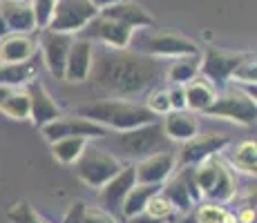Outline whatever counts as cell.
<instances>
[{
	"mask_svg": "<svg viewBox=\"0 0 257 223\" xmlns=\"http://www.w3.org/2000/svg\"><path fill=\"white\" fill-rule=\"evenodd\" d=\"M161 76V67L155 58L139 52L105 47L94 52L90 69L92 83L112 98H135L148 92Z\"/></svg>",
	"mask_w": 257,
	"mask_h": 223,
	"instance_id": "cell-1",
	"label": "cell"
},
{
	"mask_svg": "<svg viewBox=\"0 0 257 223\" xmlns=\"http://www.w3.org/2000/svg\"><path fill=\"white\" fill-rule=\"evenodd\" d=\"M78 116H85L94 123L105 125L107 130L116 132L132 130V127L157 121V114H152L146 105L130 101V98H110V101L83 105L78 107Z\"/></svg>",
	"mask_w": 257,
	"mask_h": 223,
	"instance_id": "cell-2",
	"label": "cell"
},
{
	"mask_svg": "<svg viewBox=\"0 0 257 223\" xmlns=\"http://www.w3.org/2000/svg\"><path fill=\"white\" fill-rule=\"evenodd\" d=\"M139 36L132 34L135 41V52L146 54L150 58H179V56H199V45H195L190 38L172 32H150L148 29H137Z\"/></svg>",
	"mask_w": 257,
	"mask_h": 223,
	"instance_id": "cell-3",
	"label": "cell"
},
{
	"mask_svg": "<svg viewBox=\"0 0 257 223\" xmlns=\"http://www.w3.org/2000/svg\"><path fill=\"white\" fill-rule=\"evenodd\" d=\"M168 141L170 138L166 136L164 125L159 121L146 123V125L132 127V130H123L121 136H118V147L123 150V154L130 158H141L157 154V152L168 150Z\"/></svg>",
	"mask_w": 257,
	"mask_h": 223,
	"instance_id": "cell-4",
	"label": "cell"
},
{
	"mask_svg": "<svg viewBox=\"0 0 257 223\" xmlns=\"http://www.w3.org/2000/svg\"><path fill=\"white\" fill-rule=\"evenodd\" d=\"M121 167L123 165L118 163L116 156L107 154L101 147H94V145H85V150L81 152V156L74 163L76 176L81 178L87 187H94V190H98L103 183L110 181Z\"/></svg>",
	"mask_w": 257,
	"mask_h": 223,
	"instance_id": "cell-5",
	"label": "cell"
},
{
	"mask_svg": "<svg viewBox=\"0 0 257 223\" xmlns=\"http://www.w3.org/2000/svg\"><path fill=\"white\" fill-rule=\"evenodd\" d=\"M206 114L208 116L228 118V121H235L239 125H253L257 116L255 96H250L248 92H239L235 87H228L224 94H217V98L206 110Z\"/></svg>",
	"mask_w": 257,
	"mask_h": 223,
	"instance_id": "cell-6",
	"label": "cell"
},
{
	"mask_svg": "<svg viewBox=\"0 0 257 223\" xmlns=\"http://www.w3.org/2000/svg\"><path fill=\"white\" fill-rule=\"evenodd\" d=\"M98 14V7L92 0H56L54 14L47 23V29L65 34H78Z\"/></svg>",
	"mask_w": 257,
	"mask_h": 223,
	"instance_id": "cell-7",
	"label": "cell"
},
{
	"mask_svg": "<svg viewBox=\"0 0 257 223\" xmlns=\"http://www.w3.org/2000/svg\"><path fill=\"white\" fill-rule=\"evenodd\" d=\"M78 34H81L83 38H90V41L103 43L105 47L127 49L132 45V34H135V29L98 12L96 16H94Z\"/></svg>",
	"mask_w": 257,
	"mask_h": 223,
	"instance_id": "cell-8",
	"label": "cell"
},
{
	"mask_svg": "<svg viewBox=\"0 0 257 223\" xmlns=\"http://www.w3.org/2000/svg\"><path fill=\"white\" fill-rule=\"evenodd\" d=\"M172 174H175V172H172ZM161 192L170 199L175 210L181 212V214H188V212L192 210V205H197V203L201 201V196H204L195 181V174H192V165H184L179 174L168 178L166 187L161 185Z\"/></svg>",
	"mask_w": 257,
	"mask_h": 223,
	"instance_id": "cell-9",
	"label": "cell"
},
{
	"mask_svg": "<svg viewBox=\"0 0 257 223\" xmlns=\"http://www.w3.org/2000/svg\"><path fill=\"white\" fill-rule=\"evenodd\" d=\"M74 41V34H65V32H54V29L43 27L38 43H41V52H43V61L56 81H63V74H65V61L67 54H70Z\"/></svg>",
	"mask_w": 257,
	"mask_h": 223,
	"instance_id": "cell-10",
	"label": "cell"
},
{
	"mask_svg": "<svg viewBox=\"0 0 257 223\" xmlns=\"http://www.w3.org/2000/svg\"><path fill=\"white\" fill-rule=\"evenodd\" d=\"M49 143L63 136H83V138H103L107 136V127L101 123H94L85 116H58L41 127Z\"/></svg>",
	"mask_w": 257,
	"mask_h": 223,
	"instance_id": "cell-11",
	"label": "cell"
},
{
	"mask_svg": "<svg viewBox=\"0 0 257 223\" xmlns=\"http://www.w3.org/2000/svg\"><path fill=\"white\" fill-rule=\"evenodd\" d=\"M253 58L250 54H233V52H219V49H208L204 58L199 61V72L204 78H208L212 85H226L233 76V72L244 61Z\"/></svg>",
	"mask_w": 257,
	"mask_h": 223,
	"instance_id": "cell-12",
	"label": "cell"
},
{
	"mask_svg": "<svg viewBox=\"0 0 257 223\" xmlns=\"http://www.w3.org/2000/svg\"><path fill=\"white\" fill-rule=\"evenodd\" d=\"M228 145H230V138L224 136V134H215V132L195 134L192 138L184 141V147H181V154L177 156V163H179L181 167L197 165V163L204 161V158L224 152Z\"/></svg>",
	"mask_w": 257,
	"mask_h": 223,
	"instance_id": "cell-13",
	"label": "cell"
},
{
	"mask_svg": "<svg viewBox=\"0 0 257 223\" xmlns=\"http://www.w3.org/2000/svg\"><path fill=\"white\" fill-rule=\"evenodd\" d=\"M177 167V154L170 150L157 152L150 154L141 161H137L135 165V174L137 183H152V185H164L168 178L172 176Z\"/></svg>",
	"mask_w": 257,
	"mask_h": 223,
	"instance_id": "cell-14",
	"label": "cell"
},
{
	"mask_svg": "<svg viewBox=\"0 0 257 223\" xmlns=\"http://www.w3.org/2000/svg\"><path fill=\"white\" fill-rule=\"evenodd\" d=\"M25 92L29 96V121L36 127L47 125L49 121L61 116L56 101L49 96V92L38 78H32L29 83H25Z\"/></svg>",
	"mask_w": 257,
	"mask_h": 223,
	"instance_id": "cell-15",
	"label": "cell"
},
{
	"mask_svg": "<svg viewBox=\"0 0 257 223\" xmlns=\"http://www.w3.org/2000/svg\"><path fill=\"white\" fill-rule=\"evenodd\" d=\"M137 183V174H135V165L121 167L114 176L107 183H103L98 187V203H101L103 210L107 212H118L121 210V203L125 199V194L130 192V187Z\"/></svg>",
	"mask_w": 257,
	"mask_h": 223,
	"instance_id": "cell-16",
	"label": "cell"
},
{
	"mask_svg": "<svg viewBox=\"0 0 257 223\" xmlns=\"http://www.w3.org/2000/svg\"><path fill=\"white\" fill-rule=\"evenodd\" d=\"M94 63V41L90 38H74L70 54L65 61V74L63 81L67 83H83L90 76V69Z\"/></svg>",
	"mask_w": 257,
	"mask_h": 223,
	"instance_id": "cell-17",
	"label": "cell"
},
{
	"mask_svg": "<svg viewBox=\"0 0 257 223\" xmlns=\"http://www.w3.org/2000/svg\"><path fill=\"white\" fill-rule=\"evenodd\" d=\"M0 14H3L9 32L34 34L38 29L29 0H0Z\"/></svg>",
	"mask_w": 257,
	"mask_h": 223,
	"instance_id": "cell-18",
	"label": "cell"
},
{
	"mask_svg": "<svg viewBox=\"0 0 257 223\" xmlns=\"http://www.w3.org/2000/svg\"><path fill=\"white\" fill-rule=\"evenodd\" d=\"M36 45L32 34L9 32L0 36V63H25L36 56Z\"/></svg>",
	"mask_w": 257,
	"mask_h": 223,
	"instance_id": "cell-19",
	"label": "cell"
},
{
	"mask_svg": "<svg viewBox=\"0 0 257 223\" xmlns=\"http://www.w3.org/2000/svg\"><path fill=\"white\" fill-rule=\"evenodd\" d=\"M98 12L110 16V18H114L118 23L127 25V27H132L135 32L137 29H148L155 25V18H152L139 3H135V0H123V3L103 7V9H98Z\"/></svg>",
	"mask_w": 257,
	"mask_h": 223,
	"instance_id": "cell-20",
	"label": "cell"
},
{
	"mask_svg": "<svg viewBox=\"0 0 257 223\" xmlns=\"http://www.w3.org/2000/svg\"><path fill=\"white\" fill-rule=\"evenodd\" d=\"M164 132L170 141L184 143L188 138H192L195 134H199V121L195 118V114L186 110H170L164 114Z\"/></svg>",
	"mask_w": 257,
	"mask_h": 223,
	"instance_id": "cell-21",
	"label": "cell"
},
{
	"mask_svg": "<svg viewBox=\"0 0 257 223\" xmlns=\"http://www.w3.org/2000/svg\"><path fill=\"white\" fill-rule=\"evenodd\" d=\"M184 89H186V110L192 112H206L217 98V87L208 78L199 76V74L192 81H188Z\"/></svg>",
	"mask_w": 257,
	"mask_h": 223,
	"instance_id": "cell-22",
	"label": "cell"
},
{
	"mask_svg": "<svg viewBox=\"0 0 257 223\" xmlns=\"http://www.w3.org/2000/svg\"><path fill=\"white\" fill-rule=\"evenodd\" d=\"M0 112L7 114L14 121H27L29 118V96L23 87L0 85Z\"/></svg>",
	"mask_w": 257,
	"mask_h": 223,
	"instance_id": "cell-23",
	"label": "cell"
},
{
	"mask_svg": "<svg viewBox=\"0 0 257 223\" xmlns=\"http://www.w3.org/2000/svg\"><path fill=\"white\" fill-rule=\"evenodd\" d=\"M161 185H152V183H135V185L130 187V192L125 194V199L121 203V214L125 216H135L139 214V212L146 210V203L150 201V196L155 194V192H159Z\"/></svg>",
	"mask_w": 257,
	"mask_h": 223,
	"instance_id": "cell-24",
	"label": "cell"
},
{
	"mask_svg": "<svg viewBox=\"0 0 257 223\" xmlns=\"http://www.w3.org/2000/svg\"><path fill=\"white\" fill-rule=\"evenodd\" d=\"M235 174H233V167L228 163L219 161V170H217V178L212 183L210 192L206 196H210L215 203H228L235 199Z\"/></svg>",
	"mask_w": 257,
	"mask_h": 223,
	"instance_id": "cell-25",
	"label": "cell"
},
{
	"mask_svg": "<svg viewBox=\"0 0 257 223\" xmlns=\"http://www.w3.org/2000/svg\"><path fill=\"white\" fill-rule=\"evenodd\" d=\"M85 145H87V138L83 136H63L52 141V154L63 165H74L76 158L81 156V152L85 150Z\"/></svg>",
	"mask_w": 257,
	"mask_h": 223,
	"instance_id": "cell-26",
	"label": "cell"
},
{
	"mask_svg": "<svg viewBox=\"0 0 257 223\" xmlns=\"http://www.w3.org/2000/svg\"><path fill=\"white\" fill-rule=\"evenodd\" d=\"M36 78V65L32 61L25 63H0V85H16L23 87Z\"/></svg>",
	"mask_w": 257,
	"mask_h": 223,
	"instance_id": "cell-27",
	"label": "cell"
},
{
	"mask_svg": "<svg viewBox=\"0 0 257 223\" xmlns=\"http://www.w3.org/2000/svg\"><path fill=\"white\" fill-rule=\"evenodd\" d=\"M197 74H199V56H179L168 69V83L170 85H186Z\"/></svg>",
	"mask_w": 257,
	"mask_h": 223,
	"instance_id": "cell-28",
	"label": "cell"
},
{
	"mask_svg": "<svg viewBox=\"0 0 257 223\" xmlns=\"http://www.w3.org/2000/svg\"><path fill=\"white\" fill-rule=\"evenodd\" d=\"M230 167L244 172V174L255 176V167H257V145H255V141H244L235 147L233 154H230Z\"/></svg>",
	"mask_w": 257,
	"mask_h": 223,
	"instance_id": "cell-29",
	"label": "cell"
},
{
	"mask_svg": "<svg viewBox=\"0 0 257 223\" xmlns=\"http://www.w3.org/2000/svg\"><path fill=\"white\" fill-rule=\"evenodd\" d=\"M197 223H237V216L228 207H224V203H204L197 207L195 212Z\"/></svg>",
	"mask_w": 257,
	"mask_h": 223,
	"instance_id": "cell-30",
	"label": "cell"
},
{
	"mask_svg": "<svg viewBox=\"0 0 257 223\" xmlns=\"http://www.w3.org/2000/svg\"><path fill=\"white\" fill-rule=\"evenodd\" d=\"M146 214H150V216H155V219H161V221H168L172 214H175V205L170 203V199L164 194V192H155V194L150 196V201L146 203Z\"/></svg>",
	"mask_w": 257,
	"mask_h": 223,
	"instance_id": "cell-31",
	"label": "cell"
},
{
	"mask_svg": "<svg viewBox=\"0 0 257 223\" xmlns=\"http://www.w3.org/2000/svg\"><path fill=\"white\" fill-rule=\"evenodd\" d=\"M7 216L12 223H47L27 201H21V203H16V205H12Z\"/></svg>",
	"mask_w": 257,
	"mask_h": 223,
	"instance_id": "cell-32",
	"label": "cell"
},
{
	"mask_svg": "<svg viewBox=\"0 0 257 223\" xmlns=\"http://www.w3.org/2000/svg\"><path fill=\"white\" fill-rule=\"evenodd\" d=\"M146 107L152 114H157V116H164V114L170 112L172 107H170V98H168V89L161 87V89H157V92H152L150 96H148Z\"/></svg>",
	"mask_w": 257,
	"mask_h": 223,
	"instance_id": "cell-33",
	"label": "cell"
},
{
	"mask_svg": "<svg viewBox=\"0 0 257 223\" xmlns=\"http://www.w3.org/2000/svg\"><path fill=\"white\" fill-rule=\"evenodd\" d=\"M34 9V16H36V27L43 29L47 27L49 18L54 14V7H56V0H29Z\"/></svg>",
	"mask_w": 257,
	"mask_h": 223,
	"instance_id": "cell-34",
	"label": "cell"
},
{
	"mask_svg": "<svg viewBox=\"0 0 257 223\" xmlns=\"http://www.w3.org/2000/svg\"><path fill=\"white\" fill-rule=\"evenodd\" d=\"M83 223H118L116 216L112 212L103 210V207H85V216H83Z\"/></svg>",
	"mask_w": 257,
	"mask_h": 223,
	"instance_id": "cell-35",
	"label": "cell"
},
{
	"mask_svg": "<svg viewBox=\"0 0 257 223\" xmlns=\"http://www.w3.org/2000/svg\"><path fill=\"white\" fill-rule=\"evenodd\" d=\"M168 98H170L172 110H186V89H184V85H170L168 87Z\"/></svg>",
	"mask_w": 257,
	"mask_h": 223,
	"instance_id": "cell-36",
	"label": "cell"
},
{
	"mask_svg": "<svg viewBox=\"0 0 257 223\" xmlns=\"http://www.w3.org/2000/svg\"><path fill=\"white\" fill-rule=\"evenodd\" d=\"M85 203L83 201H74L70 205V210H67L65 219H63V223H83V216H85Z\"/></svg>",
	"mask_w": 257,
	"mask_h": 223,
	"instance_id": "cell-37",
	"label": "cell"
},
{
	"mask_svg": "<svg viewBox=\"0 0 257 223\" xmlns=\"http://www.w3.org/2000/svg\"><path fill=\"white\" fill-rule=\"evenodd\" d=\"M235 216H237V223H255V205L246 203L239 210V214H235Z\"/></svg>",
	"mask_w": 257,
	"mask_h": 223,
	"instance_id": "cell-38",
	"label": "cell"
},
{
	"mask_svg": "<svg viewBox=\"0 0 257 223\" xmlns=\"http://www.w3.org/2000/svg\"><path fill=\"white\" fill-rule=\"evenodd\" d=\"M127 223H166V221L155 219V216L146 214V212H139V214H135V216H127Z\"/></svg>",
	"mask_w": 257,
	"mask_h": 223,
	"instance_id": "cell-39",
	"label": "cell"
},
{
	"mask_svg": "<svg viewBox=\"0 0 257 223\" xmlns=\"http://www.w3.org/2000/svg\"><path fill=\"white\" fill-rule=\"evenodd\" d=\"M94 5H96L98 9H103V7H110V5H116V3H123V0H92Z\"/></svg>",
	"mask_w": 257,
	"mask_h": 223,
	"instance_id": "cell-40",
	"label": "cell"
},
{
	"mask_svg": "<svg viewBox=\"0 0 257 223\" xmlns=\"http://www.w3.org/2000/svg\"><path fill=\"white\" fill-rule=\"evenodd\" d=\"M5 34H9V29H7V23H5L3 14H0V36H5Z\"/></svg>",
	"mask_w": 257,
	"mask_h": 223,
	"instance_id": "cell-41",
	"label": "cell"
}]
</instances>
